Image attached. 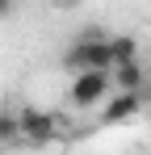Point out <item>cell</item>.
<instances>
[{"instance_id":"cell-1","label":"cell","mask_w":151,"mask_h":155,"mask_svg":"<svg viewBox=\"0 0 151 155\" xmlns=\"http://www.w3.org/2000/svg\"><path fill=\"white\" fill-rule=\"evenodd\" d=\"M63 67L67 71H113V51H109V38H97V34H84L80 42H72L67 46V54H63Z\"/></svg>"},{"instance_id":"cell-5","label":"cell","mask_w":151,"mask_h":155,"mask_svg":"<svg viewBox=\"0 0 151 155\" xmlns=\"http://www.w3.org/2000/svg\"><path fill=\"white\" fill-rule=\"evenodd\" d=\"M113 88H118V92H143V88H147L143 67H139V63H118V67H113Z\"/></svg>"},{"instance_id":"cell-9","label":"cell","mask_w":151,"mask_h":155,"mask_svg":"<svg viewBox=\"0 0 151 155\" xmlns=\"http://www.w3.org/2000/svg\"><path fill=\"white\" fill-rule=\"evenodd\" d=\"M50 4H59V8H72V4H80V0H50Z\"/></svg>"},{"instance_id":"cell-7","label":"cell","mask_w":151,"mask_h":155,"mask_svg":"<svg viewBox=\"0 0 151 155\" xmlns=\"http://www.w3.org/2000/svg\"><path fill=\"white\" fill-rule=\"evenodd\" d=\"M25 130H21V113H0V143H21Z\"/></svg>"},{"instance_id":"cell-4","label":"cell","mask_w":151,"mask_h":155,"mask_svg":"<svg viewBox=\"0 0 151 155\" xmlns=\"http://www.w3.org/2000/svg\"><path fill=\"white\" fill-rule=\"evenodd\" d=\"M143 109V92H113L109 101H105V126H113V122H126V117H134Z\"/></svg>"},{"instance_id":"cell-2","label":"cell","mask_w":151,"mask_h":155,"mask_svg":"<svg viewBox=\"0 0 151 155\" xmlns=\"http://www.w3.org/2000/svg\"><path fill=\"white\" fill-rule=\"evenodd\" d=\"M109 92H118L113 88V71H76L72 76V88H67V101L76 105V109H88V105L105 101Z\"/></svg>"},{"instance_id":"cell-6","label":"cell","mask_w":151,"mask_h":155,"mask_svg":"<svg viewBox=\"0 0 151 155\" xmlns=\"http://www.w3.org/2000/svg\"><path fill=\"white\" fill-rule=\"evenodd\" d=\"M109 51H113V67L118 63H139V42L134 38H109Z\"/></svg>"},{"instance_id":"cell-3","label":"cell","mask_w":151,"mask_h":155,"mask_svg":"<svg viewBox=\"0 0 151 155\" xmlns=\"http://www.w3.org/2000/svg\"><path fill=\"white\" fill-rule=\"evenodd\" d=\"M21 130H25V143H50L59 134V117L55 113H42V109H25L21 113Z\"/></svg>"},{"instance_id":"cell-8","label":"cell","mask_w":151,"mask_h":155,"mask_svg":"<svg viewBox=\"0 0 151 155\" xmlns=\"http://www.w3.org/2000/svg\"><path fill=\"white\" fill-rule=\"evenodd\" d=\"M13 8H17V0H0V17H13Z\"/></svg>"}]
</instances>
